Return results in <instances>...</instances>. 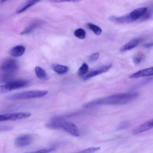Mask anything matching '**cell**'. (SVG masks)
<instances>
[{
    "mask_svg": "<svg viewBox=\"0 0 153 153\" xmlns=\"http://www.w3.org/2000/svg\"><path fill=\"white\" fill-rule=\"evenodd\" d=\"M138 96L137 92L117 94L92 100L85 103L82 106L88 108L101 105H122L133 100Z\"/></svg>",
    "mask_w": 153,
    "mask_h": 153,
    "instance_id": "6da1fadb",
    "label": "cell"
},
{
    "mask_svg": "<svg viewBox=\"0 0 153 153\" xmlns=\"http://www.w3.org/2000/svg\"><path fill=\"white\" fill-rule=\"evenodd\" d=\"M48 93L46 90L25 91L7 95L5 99L7 100H13L39 98L46 95Z\"/></svg>",
    "mask_w": 153,
    "mask_h": 153,
    "instance_id": "7a4b0ae2",
    "label": "cell"
},
{
    "mask_svg": "<svg viewBox=\"0 0 153 153\" xmlns=\"http://www.w3.org/2000/svg\"><path fill=\"white\" fill-rule=\"evenodd\" d=\"M29 81L26 79L13 80L4 84L0 85V93L8 92L17 89L28 86Z\"/></svg>",
    "mask_w": 153,
    "mask_h": 153,
    "instance_id": "3957f363",
    "label": "cell"
},
{
    "mask_svg": "<svg viewBox=\"0 0 153 153\" xmlns=\"http://www.w3.org/2000/svg\"><path fill=\"white\" fill-rule=\"evenodd\" d=\"M19 68L17 62L13 59H5L0 64V71L2 73H13Z\"/></svg>",
    "mask_w": 153,
    "mask_h": 153,
    "instance_id": "277c9868",
    "label": "cell"
},
{
    "mask_svg": "<svg viewBox=\"0 0 153 153\" xmlns=\"http://www.w3.org/2000/svg\"><path fill=\"white\" fill-rule=\"evenodd\" d=\"M31 115L28 112H17L0 114V121H14L27 118Z\"/></svg>",
    "mask_w": 153,
    "mask_h": 153,
    "instance_id": "5b68a950",
    "label": "cell"
},
{
    "mask_svg": "<svg viewBox=\"0 0 153 153\" xmlns=\"http://www.w3.org/2000/svg\"><path fill=\"white\" fill-rule=\"evenodd\" d=\"M33 140L32 136L30 134H25L16 137L15 140V145L19 147H23L29 145Z\"/></svg>",
    "mask_w": 153,
    "mask_h": 153,
    "instance_id": "8992f818",
    "label": "cell"
},
{
    "mask_svg": "<svg viewBox=\"0 0 153 153\" xmlns=\"http://www.w3.org/2000/svg\"><path fill=\"white\" fill-rule=\"evenodd\" d=\"M62 128L70 134L76 137H79L80 134L79 131L77 126L73 123L65 121Z\"/></svg>",
    "mask_w": 153,
    "mask_h": 153,
    "instance_id": "52a82bcc",
    "label": "cell"
},
{
    "mask_svg": "<svg viewBox=\"0 0 153 153\" xmlns=\"http://www.w3.org/2000/svg\"><path fill=\"white\" fill-rule=\"evenodd\" d=\"M111 67V65L109 64L91 71L86 76L84 79L86 80L92 77L106 72L109 70Z\"/></svg>",
    "mask_w": 153,
    "mask_h": 153,
    "instance_id": "ba28073f",
    "label": "cell"
},
{
    "mask_svg": "<svg viewBox=\"0 0 153 153\" xmlns=\"http://www.w3.org/2000/svg\"><path fill=\"white\" fill-rule=\"evenodd\" d=\"M65 121L59 117L54 118L45 124L46 126L48 128L57 129L62 128L63 125Z\"/></svg>",
    "mask_w": 153,
    "mask_h": 153,
    "instance_id": "9c48e42d",
    "label": "cell"
},
{
    "mask_svg": "<svg viewBox=\"0 0 153 153\" xmlns=\"http://www.w3.org/2000/svg\"><path fill=\"white\" fill-rule=\"evenodd\" d=\"M153 74L152 67L140 70L130 75L129 78L134 79L140 77L152 76Z\"/></svg>",
    "mask_w": 153,
    "mask_h": 153,
    "instance_id": "30bf717a",
    "label": "cell"
},
{
    "mask_svg": "<svg viewBox=\"0 0 153 153\" xmlns=\"http://www.w3.org/2000/svg\"><path fill=\"white\" fill-rule=\"evenodd\" d=\"M153 126L152 119L147 121L133 129L132 132L133 134H137L152 128Z\"/></svg>",
    "mask_w": 153,
    "mask_h": 153,
    "instance_id": "8fae6325",
    "label": "cell"
},
{
    "mask_svg": "<svg viewBox=\"0 0 153 153\" xmlns=\"http://www.w3.org/2000/svg\"><path fill=\"white\" fill-rule=\"evenodd\" d=\"M141 40L140 38H135L132 39L122 46L120 49L121 52H123L131 50L137 46Z\"/></svg>",
    "mask_w": 153,
    "mask_h": 153,
    "instance_id": "7c38bea8",
    "label": "cell"
},
{
    "mask_svg": "<svg viewBox=\"0 0 153 153\" xmlns=\"http://www.w3.org/2000/svg\"><path fill=\"white\" fill-rule=\"evenodd\" d=\"M109 19L113 22L120 24L127 23L133 21L129 13L120 17L111 16L109 17Z\"/></svg>",
    "mask_w": 153,
    "mask_h": 153,
    "instance_id": "4fadbf2b",
    "label": "cell"
},
{
    "mask_svg": "<svg viewBox=\"0 0 153 153\" xmlns=\"http://www.w3.org/2000/svg\"><path fill=\"white\" fill-rule=\"evenodd\" d=\"M147 8L146 7H140L136 9L129 13L132 20H136L143 16L146 13Z\"/></svg>",
    "mask_w": 153,
    "mask_h": 153,
    "instance_id": "5bb4252c",
    "label": "cell"
},
{
    "mask_svg": "<svg viewBox=\"0 0 153 153\" xmlns=\"http://www.w3.org/2000/svg\"><path fill=\"white\" fill-rule=\"evenodd\" d=\"M25 51V47L22 45H17L13 48L10 51V53L14 57H19L22 55Z\"/></svg>",
    "mask_w": 153,
    "mask_h": 153,
    "instance_id": "9a60e30c",
    "label": "cell"
},
{
    "mask_svg": "<svg viewBox=\"0 0 153 153\" xmlns=\"http://www.w3.org/2000/svg\"><path fill=\"white\" fill-rule=\"evenodd\" d=\"M52 68L56 72L61 74L68 72L69 70V68L68 66L58 64H53L52 66Z\"/></svg>",
    "mask_w": 153,
    "mask_h": 153,
    "instance_id": "2e32d148",
    "label": "cell"
},
{
    "mask_svg": "<svg viewBox=\"0 0 153 153\" xmlns=\"http://www.w3.org/2000/svg\"><path fill=\"white\" fill-rule=\"evenodd\" d=\"M13 73H1L0 74V83H7L13 80Z\"/></svg>",
    "mask_w": 153,
    "mask_h": 153,
    "instance_id": "e0dca14e",
    "label": "cell"
},
{
    "mask_svg": "<svg viewBox=\"0 0 153 153\" xmlns=\"http://www.w3.org/2000/svg\"><path fill=\"white\" fill-rule=\"evenodd\" d=\"M35 72L37 76L39 79L43 80H47L48 78L46 72L42 68L39 66L35 68Z\"/></svg>",
    "mask_w": 153,
    "mask_h": 153,
    "instance_id": "ac0fdd59",
    "label": "cell"
},
{
    "mask_svg": "<svg viewBox=\"0 0 153 153\" xmlns=\"http://www.w3.org/2000/svg\"><path fill=\"white\" fill-rule=\"evenodd\" d=\"M39 1L36 0H29L27 1L24 4L22 5V6L17 11V13H20L23 12Z\"/></svg>",
    "mask_w": 153,
    "mask_h": 153,
    "instance_id": "d6986e66",
    "label": "cell"
},
{
    "mask_svg": "<svg viewBox=\"0 0 153 153\" xmlns=\"http://www.w3.org/2000/svg\"><path fill=\"white\" fill-rule=\"evenodd\" d=\"M38 22L33 23L27 26L21 33V35L29 33L32 31L40 25Z\"/></svg>",
    "mask_w": 153,
    "mask_h": 153,
    "instance_id": "ffe728a7",
    "label": "cell"
},
{
    "mask_svg": "<svg viewBox=\"0 0 153 153\" xmlns=\"http://www.w3.org/2000/svg\"><path fill=\"white\" fill-rule=\"evenodd\" d=\"M88 28L97 35H100L102 32L101 29L99 26L91 23H88L87 25Z\"/></svg>",
    "mask_w": 153,
    "mask_h": 153,
    "instance_id": "44dd1931",
    "label": "cell"
},
{
    "mask_svg": "<svg viewBox=\"0 0 153 153\" xmlns=\"http://www.w3.org/2000/svg\"><path fill=\"white\" fill-rule=\"evenodd\" d=\"M74 34L77 38L83 39L85 37L86 33L85 31L83 29L79 28L74 31Z\"/></svg>",
    "mask_w": 153,
    "mask_h": 153,
    "instance_id": "7402d4cb",
    "label": "cell"
},
{
    "mask_svg": "<svg viewBox=\"0 0 153 153\" xmlns=\"http://www.w3.org/2000/svg\"><path fill=\"white\" fill-rule=\"evenodd\" d=\"M89 69L88 64L84 62L79 68L78 70V74L80 76H82L87 74Z\"/></svg>",
    "mask_w": 153,
    "mask_h": 153,
    "instance_id": "603a6c76",
    "label": "cell"
},
{
    "mask_svg": "<svg viewBox=\"0 0 153 153\" xmlns=\"http://www.w3.org/2000/svg\"><path fill=\"white\" fill-rule=\"evenodd\" d=\"M100 147H91L76 153H93L99 150Z\"/></svg>",
    "mask_w": 153,
    "mask_h": 153,
    "instance_id": "cb8c5ba5",
    "label": "cell"
},
{
    "mask_svg": "<svg viewBox=\"0 0 153 153\" xmlns=\"http://www.w3.org/2000/svg\"><path fill=\"white\" fill-rule=\"evenodd\" d=\"M144 57L143 55L140 53H137L134 57L133 62L136 64L140 63Z\"/></svg>",
    "mask_w": 153,
    "mask_h": 153,
    "instance_id": "d4e9b609",
    "label": "cell"
},
{
    "mask_svg": "<svg viewBox=\"0 0 153 153\" xmlns=\"http://www.w3.org/2000/svg\"><path fill=\"white\" fill-rule=\"evenodd\" d=\"M129 123L127 121L122 122L120 123L117 127V130H120L127 128L130 126Z\"/></svg>",
    "mask_w": 153,
    "mask_h": 153,
    "instance_id": "484cf974",
    "label": "cell"
},
{
    "mask_svg": "<svg viewBox=\"0 0 153 153\" xmlns=\"http://www.w3.org/2000/svg\"><path fill=\"white\" fill-rule=\"evenodd\" d=\"M99 56L98 53H95L90 55L88 57V60L90 62H94L96 61Z\"/></svg>",
    "mask_w": 153,
    "mask_h": 153,
    "instance_id": "4316f807",
    "label": "cell"
},
{
    "mask_svg": "<svg viewBox=\"0 0 153 153\" xmlns=\"http://www.w3.org/2000/svg\"><path fill=\"white\" fill-rule=\"evenodd\" d=\"M53 149V148H51L49 149H42L37 151L30 152L26 153H48L52 151Z\"/></svg>",
    "mask_w": 153,
    "mask_h": 153,
    "instance_id": "83f0119b",
    "label": "cell"
},
{
    "mask_svg": "<svg viewBox=\"0 0 153 153\" xmlns=\"http://www.w3.org/2000/svg\"><path fill=\"white\" fill-rule=\"evenodd\" d=\"M12 127L7 126H0V132L9 131L12 129Z\"/></svg>",
    "mask_w": 153,
    "mask_h": 153,
    "instance_id": "f1b7e54d",
    "label": "cell"
},
{
    "mask_svg": "<svg viewBox=\"0 0 153 153\" xmlns=\"http://www.w3.org/2000/svg\"><path fill=\"white\" fill-rule=\"evenodd\" d=\"M152 14L150 12H148L147 13H146L145 14L142 16V17L141 19V20L142 21H144L146 20L149 19L151 17Z\"/></svg>",
    "mask_w": 153,
    "mask_h": 153,
    "instance_id": "f546056e",
    "label": "cell"
},
{
    "mask_svg": "<svg viewBox=\"0 0 153 153\" xmlns=\"http://www.w3.org/2000/svg\"><path fill=\"white\" fill-rule=\"evenodd\" d=\"M153 43L152 42L148 43L145 44L144 45V47L145 48H148L152 47Z\"/></svg>",
    "mask_w": 153,
    "mask_h": 153,
    "instance_id": "4dcf8cb0",
    "label": "cell"
}]
</instances>
